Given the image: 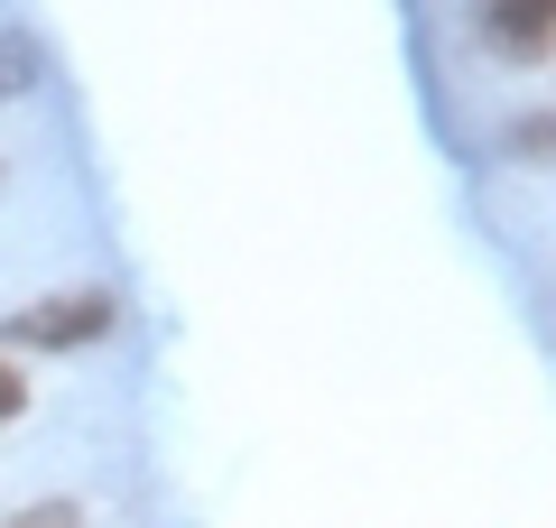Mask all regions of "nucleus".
<instances>
[{"mask_svg":"<svg viewBox=\"0 0 556 528\" xmlns=\"http://www.w3.org/2000/svg\"><path fill=\"white\" fill-rule=\"evenodd\" d=\"M10 334H20V343H38V352L93 343V334H112V297H102V288H75V297H38V306H28Z\"/></svg>","mask_w":556,"mask_h":528,"instance_id":"obj_1","label":"nucleus"},{"mask_svg":"<svg viewBox=\"0 0 556 528\" xmlns=\"http://www.w3.org/2000/svg\"><path fill=\"white\" fill-rule=\"evenodd\" d=\"M20 408H28V380L10 372V362H0V417H20Z\"/></svg>","mask_w":556,"mask_h":528,"instance_id":"obj_4","label":"nucleus"},{"mask_svg":"<svg viewBox=\"0 0 556 528\" xmlns=\"http://www.w3.org/2000/svg\"><path fill=\"white\" fill-rule=\"evenodd\" d=\"M492 38L519 47V56H556V0H501V10H492Z\"/></svg>","mask_w":556,"mask_h":528,"instance_id":"obj_2","label":"nucleus"},{"mask_svg":"<svg viewBox=\"0 0 556 528\" xmlns=\"http://www.w3.org/2000/svg\"><path fill=\"white\" fill-rule=\"evenodd\" d=\"M28 84H38V47H28V38H0V102L28 93Z\"/></svg>","mask_w":556,"mask_h":528,"instance_id":"obj_3","label":"nucleus"}]
</instances>
